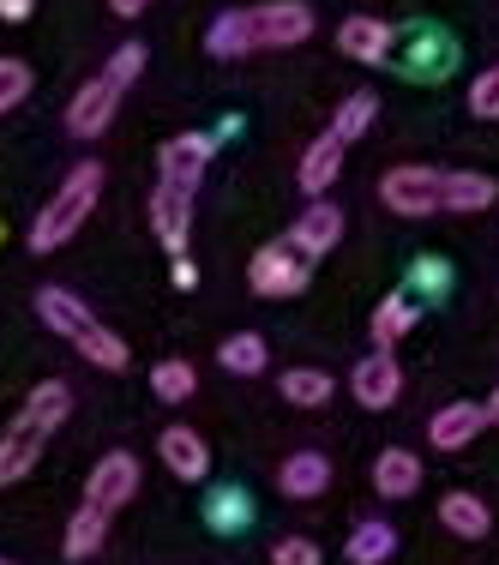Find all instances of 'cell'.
I'll use <instances>...</instances> for the list:
<instances>
[{"instance_id":"18","label":"cell","mask_w":499,"mask_h":565,"mask_svg":"<svg viewBox=\"0 0 499 565\" xmlns=\"http://www.w3.org/2000/svg\"><path fill=\"white\" fill-rule=\"evenodd\" d=\"M277 488H283V500H319V493L331 488V463H326V451H295V457H283Z\"/></svg>"},{"instance_id":"40","label":"cell","mask_w":499,"mask_h":565,"mask_svg":"<svg viewBox=\"0 0 499 565\" xmlns=\"http://www.w3.org/2000/svg\"><path fill=\"white\" fill-rule=\"evenodd\" d=\"M0 241H7V228H0Z\"/></svg>"},{"instance_id":"32","label":"cell","mask_w":499,"mask_h":565,"mask_svg":"<svg viewBox=\"0 0 499 565\" xmlns=\"http://www.w3.org/2000/svg\"><path fill=\"white\" fill-rule=\"evenodd\" d=\"M24 97H31V66L12 61V55H0V115H12Z\"/></svg>"},{"instance_id":"23","label":"cell","mask_w":499,"mask_h":565,"mask_svg":"<svg viewBox=\"0 0 499 565\" xmlns=\"http://www.w3.org/2000/svg\"><path fill=\"white\" fill-rule=\"evenodd\" d=\"M439 523L452 535H464V542H481V535L493 530V511H488V500H476V493H445V500H439Z\"/></svg>"},{"instance_id":"33","label":"cell","mask_w":499,"mask_h":565,"mask_svg":"<svg viewBox=\"0 0 499 565\" xmlns=\"http://www.w3.org/2000/svg\"><path fill=\"white\" fill-rule=\"evenodd\" d=\"M410 289H422L427 301H439V295L452 289V265L434 259V253H427V259H415V265H410Z\"/></svg>"},{"instance_id":"8","label":"cell","mask_w":499,"mask_h":565,"mask_svg":"<svg viewBox=\"0 0 499 565\" xmlns=\"http://www.w3.org/2000/svg\"><path fill=\"white\" fill-rule=\"evenodd\" d=\"M457 66V43L439 31V24H410L403 31V55H397V73L403 78H422V85H434Z\"/></svg>"},{"instance_id":"37","label":"cell","mask_w":499,"mask_h":565,"mask_svg":"<svg viewBox=\"0 0 499 565\" xmlns=\"http://www.w3.org/2000/svg\"><path fill=\"white\" fill-rule=\"evenodd\" d=\"M31 7H36V0H0V19H7V24H24V19H31Z\"/></svg>"},{"instance_id":"9","label":"cell","mask_w":499,"mask_h":565,"mask_svg":"<svg viewBox=\"0 0 499 565\" xmlns=\"http://www.w3.org/2000/svg\"><path fill=\"white\" fill-rule=\"evenodd\" d=\"M115 109H120V90L109 85V78H85V85L66 97V132L73 139H103L109 132V120H115Z\"/></svg>"},{"instance_id":"39","label":"cell","mask_w":499,"mask_h":565,"mask_svg":"<svg viewBox=\"0 0 499 565\" xmlns=\"http://www.w3.org/2000/svg\"><path fill=\"white\" fill-rule=\"evenodd\" d=\"M488 422H499V392L488 397Z\"/></svg>"},{"instance_id":"13","label":"cell","mask_w":499,"mask_h":565,"mask_svg":"<svg viewBox=\"0 0 499 565\" xmlns=\"http://www.w3.org/2000/svg\"><path fill=\"white\" fill-rule=\"evenodd\" d=\"M157 457H163V469L174 481H205L211 476V446L199 427H163L157 434Z\"/></svg>"},{"instance_id":"10","label":"cell","mask_w":499,"mask_h":565,"mask_svg":"<svg viewBox=\"0 0 499 565\" xmlns=\"http://www.w3.org/2000/svg\"><path fill=\"white\" fill-rule=\"evenodd\" d=\"M349 392H355L361 409H391V403L403 397V367L391 349H373V355L355 361V373H349Z\"/></svg>"},{"instance_id":"17","label":"cell","mask_w":499,"mask_h":565,"mask_svg":"<svg viewBox=\"0 0 499 565\" xmlns=\"http://www.w3.org/2000/svg\"><path fill=\"white\" fill-rule=\"evenodd\" d=\"M415 488H422V457L415 451L385 446L373 457V493H380V500H410Z\"/></svg>"},{"instance_id":"24","label":"cell","mask_w":499,"mask_h":565,"mask_svg":"<svg viewBox=\"0 0 499 565\" xmlns=\"http://www.w3.org/2000/svg\"><path fill=\"white\" fill-rule=\"evenodd\" d=\"M415 313H422V307H415L403 289L385 295V301L373 307V326H368V331H373V349H397V343L415 331Z\"/></svg>"},{"instance_id":"4","label":"cell","mask_w":499,"mask_h":565,"mask_svg":"<svg viewBox=\"0 0 499 565\" xmlns=\"http://www.w3.org/2000/svg\"><path fill=\"white\" fill-rule=\"evenodd\" d=\"M380 199L397 217H434L445 211V169L434 163H397L380 174Z\"/></svg>"},{"instance_id":"2","label":"cell","mask_w":499,"mask_h":565,"mask_svg":"<svg viewBox=\"0 0 499 565\" xmlns=\"http://www.w3.org/2000/svg\"><path fill=\"white\" fill-rule=\"evenodd\" d=\"M36 319H43L49 331H55V338H66L78 349V355L91 361V367H109V373H120L127 367V343L115 338L109 326H103L97 313H91L85 301H78L73 289H61V282H49V289H36Z\"/></svg>"},{"instance_id":"38","label":"cell","mask_w":499,"mask_h":565,"mask_svg":"<svg viewBox=\"0 0 499 565\" xmlns=\"http://www.w3.org/2000/svg\"><path fill=\"white\" fill-rule=\"evenodd\" d=\"M109 7H115V19H139V12L151 7V0H109Z\"/></svg>"},{"instance_id":"30","label":"cell","mask_w":499,"mask_h":565,"mask_svg":"<svg viewBox=\"0 0 499 565\" xmlns=\"http://www.w3.org/2000/svg\"><path fill=\"white\" fill-rule=\"evenodd\" d=\"M193 385H199L193 361H157V367H151V392L163 403H187V397H193Z\"/></svg>"},{"instance_id":"1","label":"cell","mask_w":499,"mask_h":565,"mask_svg":"<svg viewBox=\"0 0 499 565\" xmlns=\"http://www.w3.org/2000/svg\"><path fill=\"white\" fill-rule=\"evenodd\" d=\"M66 415H73V385L66 380H43L31 397H24V409L12 415V427L0 434V488H12V481L31 476L43 446L66 427Z\"/></svg>"},{"instance_id":"20","label":"cell","mask_w":499,"mask_h":565,"mask_svg":"<svg viewBox=\"0 0 499 565\" xmlns=\"http://www.w3.org/2000/svg\"><path fill=\"white\" fill-rule=\"evenodd\" d=\"M499 199V181L481 169H445V211L452 217H476V211H488Z\"/></svg>"},{"instance_id":"25","label":"cell","mask_w":499,"mask_h":565,"mask_svg":"<svg viewBox=\"0 0 499 565\" xmlns=\"http://www.w3.org/2000/svg\"><path fill=\"white\" fill-rule=\"evenodd\" d=\"M277 392H283V403H295V409H326V403L337 397V380L319 373V367H289L277 380Z\"/></svg>"},{"instance_id":"11","label":"cell","mask_w":499,"mask_h":565,"mask_svg":"<svg viewBox=\"0 0 499 565\" xmlns=\"http://www.w3.org/2000/svg\"><path fill=\"white\" fill-rule=\"evenodd\" d=\"M139 493V457L132 451H109V457H97V469H91V481H85V500L91 505H103L115 518L120 505Z\"/></svg>"},{"instance_id":"15","label":"cell","mask_w":499,"mask_h":565,"mask_svg":"<svg viewBox=\"0 0 499 565\" xmlns=\"http://www.w3.org/2000/svg\"><path fill=\"white\" fill-rule=\"evenodd\" d=\"M211 151H217L211 132H174V139L157 145V174H163V181H199L211 163Z\"/></svg>"},{"instance_id":"19","label":"cell","mask_w":499,"mask_h":565,"mask_svg":"<svg viewBox=\"0 0 499 565\" xmlns=\"http://www.w3.org/2000/svg\"><path fill=\"white\" fill-rule=\"evenodd\" d=\"M343 151H349V145L337 139V132H319V139L307 145V157H301V193L307 199H326L331 193V181L343 174Z\"/></svg>"},{"instance_id":"41","label":"cell","mask_w":499,"mask_h":565,"mask_svg":"<svg viewBox=\"0 0 499 565\" xmlns=\"http://www.w3.org/2000/svg\"><path fill=\"white\" fill-rule=\"evenodd\" d=\"M0 565H12V559H0Z\"/></svg>"},{"instance_id":"36","label":"cell","mask_w":499,"mask_h":565,"mask_svg":"<svg viewBox=\"0 0 499 565\" xmlns=\"http://www.w3.org/2000/svg\"><path fill=\"white\" fill-rule=\"evenodd\" d=\"M169 277H174V289H193V282H199V265H193V259H187V253H181Z\"/></svg>"},{"instance_id":"5","label":"cell","mask_w":499,"mask_h":565,"mask_svg":"<svg viewBox=\"0 0 499 565\" xmlns=\"http://www.w3.org/2000/svg\"><path fill=\"white\" fill-rule=\"evenodd\" d=\"M307 277H314V259H307V253H295L289 241L259 247V253H253V265H247L253 295H265V301H289V295H301Z\"/></svg>"},{"instance_id":"3","label":"cell","mask_w":499,"mask_h":565,"mask_svg":"<svg viewBox=\"0 0 499 565\" xmlns=\"http://www.w3.org/2000/svg\"><path fill=\"white\" fill-rule=\"evenodd\" d=\"M97 199H103V163H73L66 169V181H61V193L49 199L43 211H36V223H31V253H55L66 247V241L85 228V217L97 211Z\"/></svg>"},{"instance_id":"16","label":"cell","mask_w":499,"mask_h":565,"mask_svg":"<svg viewBox=\"0 0 499 565\" xmlns=\"http://www.w3.org/2000/svg\"><path fill=\"white\" fill-rule=\"evenodd\" d=\"M481 427H488V403H445L427 422V439H434V451H464Z\"/></svg>"},{"instance_id":"21","label":"cell","mask_w":499,"mask_h":565,"mask_svg":"<svg viewBox=\"0 0 499 565\" xmlns=\"http://www.w3.org/2000/svg\"><path fill=\"white\" fill-rule=\"evenodd\" d=\"M265 361H272V349H265L259 331H229V338L217 343V367L235 373V380H259Z\"/></svg>"},{"instance_id":"34","label":"cell","mask_w":499,"mask_h":565,"mask_svg":"<svg viewBox=\"0 0 499 565\" xmlns=\"http://www.w3.org/2000/svg\"><path fill=\"white\" fill-rule=\"evenodd\" d=\"M469 115H476V120H499V61L476 78V85H469Z\"/></svg>"},{"instance_id":"35","label":"cell","mask_w":499,"mask_h":565,"mask_svg":"<svg viewBox=\"0 0 499 565\" xmlns=\"http://www.w3.org/2000/svg\"><path fill=\"white\" fill-rule=\"evenodd\" d=\"M272 565H326V554H319V542H307V535H283L272 547Z\"/></svg>"},{"instance_id":"27","label":"cell","mask_w":499,"mask_h":565,"mask_svg":"<svg viewBox=\"0 0 499 565\" xmlns=\"http://www.w3.org/2000/svg\"><path fill=\"white\" fill-rule=\"evenodd\" d=\"M205 49H211L217 61H241V55H253L247 7H235V12H223V19H211V31H205Z\"/></svg>"},{"instance_id":"26","label":"cell","mask_w":499,"mask_h":565,"mask_svg":"<svg viewBox=\"0 0 499 565\" xmlns=\"http://www.w3.org/2000/svg\"><path fill=\"white\" fill-rule=\"evenodd\" d=\"M349 565H385L391 554H397V530H391L385 518H368V523H355L349 530Z\"/></svg>"},{"instance_id":"22","label":"cell","mask_w":499,"mask_h":565,"mask_svg":"<svg viewBox=\"0 0 499 565\" xmlns=\"http://www.w3.org/2000/svg\"><path fill=\"white\" fill-rule=\"evenodd\" d=\"M103 535H109V511L85 500V505L73 511V518H66L61 554H66V559H91V554H97V547H103Z\"/></svg>"},{"instance_id":"28","label":"cell","mask_w":499,"mask_h":565,"mask_svg":"<svg viewBox=\"0 0 499 565\" xmlns=\"http://www.w3.org/2000/svg\"><path fill=\"white\" fill-rule=\"evenodd\" d=\"M205 523L217 535H241L253 523V500H247V488H211V500H205Z\"/></svg>"},{"instance_id":"12","label":"cell","mask_w":499,"mask_h":565,"mask_svg":"<svg viewBox=\"0 0 499 565\" xmlns=\"http://www.w3.org/2000/svg\"><path fill=\"white\" fill-rule=\"evenodd\" d=\"M283 241H289L295 253H307V259H326L337 241H343V211H337L331 199H307V211L295 217V228Z\"/></svg>"},{"instance_id":"14","label":"cell","mask_w":499,"mask_h":565,"mask_svg":"<svg viewBox=\"0 0 499 565\" xmlns=\"http://www.w3.org/2000/svg\"><path fill=\"white\" fill-rule=\"evenodd\" d=\"M337 49H343L349 61H361V66H385L391 49H397V31H391L385 19H368V12H355V19L337 24Z\"/></svg>"},{"instance_id":"29","label":"cell","mask_w":499,"mask_h":565,"mask_svg":"<svg viewBox=\"0 0 499 565\" xmlns=\"http://www.w3.org/2000/svg\"><path fill=\"white\" fill-rule=\"evenodd\" d=\"M373 120H380V97H373V90H355V97H343L337 103V115H331V132L343 145H355L361 132L373 127Z\"/></svg>"},{"instance_id":"31","label":"cell","mask_w":499,"mask_h":565,"mask_svg":"<svg viewBox=\"0 0 499 565\" xmlns=\"http://www.w3.org/2000/svg\"><path fill=\"white\" fill-rule=\"evenodd\" d=\"M139 73H145V43H120L115 55H109V66H103V78H109L120 97L132 90V78H139Z\"/></svg>"},{"instance_id":"7","label":"cell","mask_w":499,"mask_h":565,"mask_svg":"<svg viewBox=\"0 0 499 565\" xmlns=\"http://www.w3.org/2000/svg\"><path fill=\"white\" fill-rule=\"evenodd\" d=\"M193 193H199V181H163V174H157L151 228H157V241H163V253H174V259L187 253V235H193Z\"/></svg>"},{"instance_id":"6","label":"cell","mask_w":499,"mask_h":565,"mask_svg":"<svg viewBox=\"0 0 499 565\" xmlns=\"http://www.w3.org/2000/svg\"><path fill=\"white\" fill-rule=\"evenodd\" d=\"M314 7L307 0H259L247 7V31H253V49H301L314 36Z\"/></svg>"}]
</instances>
